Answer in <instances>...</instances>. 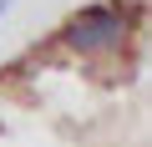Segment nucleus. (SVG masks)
<instances>
[{
    "instance_id": "f257e3e1",
    "label": "nucleus",
    "mask_w": 152,
    "mask_h": 147,
    "mask_svg": "<svg viewBox=\"0 0 152 147\" xmlns=\"http://www.w3.org/2000/svg\"><path fill=\"white\" fill-rule=\"evenodd\" d=\"M142 66L137 0L76 10L0 76V147H142Z\"/></svg>"
}]
</instances>
